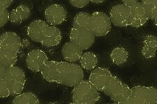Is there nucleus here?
I'll return each mask as SVG.
<instances>
[{"mask_svg":"<svg viewBox=\"0 0 157 104\" xmlns=\"http://www.w3.org/2000/svg\"><path fill=\"white\" fill-rule=\"evenodd\" d=\"M80 64L83 69L92 70L98 64L97 56L91 52L83 53L80 59Z\"/></svg>","mask_w":157,"mask_h":104,"instance_id":"nucleus-20","label":"nucleus"},{"mask_svg":"<svg viewBox=\"0 0 157 104\" xmlns=\"http://www.w3.org/2000/svg\"><path fill=\"white\" fill-rule=\"evenodd\" d=\"M109 16L112 24L115 27H126L131 26V9L124 4H117L113 6L110 10Z\"/></svg>","mask_w":157,"mask_h":104,"instance_id":"nucleus-9","label":"nucleus"},{"mask_svg":"<svg viewBox=\"0 0 157 104\" xmlns=\"http://www.w3.org/2000/svg\"><path fill=\"white\" fill-rule=\"evenodd\" d=\"M40 73L48 82L69 87H74L84 78L80 65L67 61L49 60Z\"/></svg>","mask_w":157,"mask_h":104,"instance_id":"nucleus-1","label":"nucleus"},{"mask_svg":"<svg viewBox=\"0 0 157 104\" xmlns=\"http://www.w3.org/2000/svg\"><path fill=\"white\" fill-rule=\"evenodd\" d=\"M131 88L114 75L103 90L105 95L109 96L113 102L119 104L126 103L131 95Z\"/></svg>","mask_w":157,"mask_h":104,"instance_id":"nucleus-5","label":"nucleus"},{"mask_svg":"<svg viewBox=\"0 0 157 104\" xmlns=\"http://www.w3.org/2000/svg\"><path fill=\"white\" fill-rule=\"evenodd\" d=\"M0 76L4 77L11 96L22 92L26 83V76L21 68L15 65L8 68L0 66Z\"/></svg>","mask_w":157,"mask_h":104,"instance_id":"nucleus-3","label":"nucleus"},{"mask_svg":"<svg viewBox=\"0 0 157 104\" xmlns=\"http://www.w3.org/2000/svg\"><path fill=\"white\" fill-rule=\"evenodd\" d=\"M62 39V35L60 30L56 26H49L41 44L46 48L57 46Z\"/></svg>","mask_w":157,"mask_h":104,"instance_id":"nucleus-16","label":"nucleus"},{"mask_svg":"<svg viewBox=\"0 0 157 104\" xmlns=\"http://www.w3.org/2000/svg\"><path fill=\"white\" fill-rule=\"evenodd\" d=\"M110 57L114 64L116 65H121L127 61L128 52L125 48L122 47H117L112 50Z\"/></svg>","mask_w":157,"mask_h":104,"instance_id":"nucleus-19","label":"nucleus"},{"mask_svg":"<svg viewBox=\"0 0 157 104\" xmlns=\"http://www.w3.org/2000/svg\"><path fill=\"white\" fill-rule=\"evenodd\" d=\"M48 61V57L45 52L39 49L30 51L25 59L27 68L33 72H41Z\"/></svg>","mask_w":157,"mask_h":104,"instance_id":"nucleus-10","label":"nucleus"},{"mask_svg":"<svg viewBox=\"0 0 157 104\" xmlns=\"http://www.w3.org/2000/svg\"><path fill=\"white\" fill-rule=\"evenodd\" d=\"M154 25H155V26L157 27V16L155 17V18H154Z\"/></svg>","mask_w":157,"mask_h":104,"instance_id":"nucleus-30","label":"nucleus"},{"mask_svg":"<svg viewBox=\"0 0 157 104\" xmlns=\"http://www.w3.org/2000/svg\"><path fill=\"white\" fill-rule=\"evenodd\" d=\"M91 15L85 12H80L74 17L73 20V27L90 29Z\"/></svg>","mask_w":157,"mask_h":104,"instance_id":"nucleus-22","label":"nucleus"},{"mask_svg":"<svg viewBox=\"0 0 157 104\" xmlns=\"http://www.w3.org/2000/svg\"><path fill=\"white\" fill-rule=\"evenodd\" d=\"M44 16L45 21L50 26H57L67 20V12L62 5L53 4L45 9Z\"/></svg>","mask_w":157,"mask_h":104,"instance_id":"nucleus-11","label":"nucleus"},{"mask_svg":"<svg viewBox=\"0 0 157 104\" xmlns=\"http://www.w3.org/2000/svg\"><path fill=\"white\" fill-rule=\"evenodd\" d=\"M21 46V39L16 33L2 34L0 37V66L8 68L16 65Z\"/></svg>","mask_w":157,"mask_h":104,"instance_id":"nucleus-2","label":"nucleus"},{"mask_svg":"<svg viewBox=\"0 0 157 104\" xmlns=\"http://www.w3.org/2000/svg\"><path fill=\"white\" fill-rule=\"evenodd\" d=\"M105 1V0H90V2H92L94 4H101Z\"/></svg>","mask_w":157,"mask_h":104,"instance_id":"nucleus-29","label":"nucleus"},{"mask_svg":"<svg viewBox=\"0 0 157 104\" xmlns=\"http://www.w3.org/2000/svg\"><path fill=\"white\" fill-rule=\"evenodd\" d=\"M112 77V73L109 70L104 67H96L91 72L89 81L98 91L103 92Z\"/></svg>","mask_w":157,"mask_h":104,"instance_id":"nucleus-12","label":"nucleus"},{"mask_svg":"<svg viewBox=\"0 0 157 104\" xmlns=\"http://www.w3.org/2000/svg\"><path fill=\"white\" fill-rule=\"evenodd\" d=\"M99 99V91L89 81H81L73 87L72 92L73 103L94 104Z\"/></svg>","mask_w":157,"mask_h":104,"instance_id":"nucleus-4","label":"nucleus"},{"mask_svg":"<svg viewBox=\"0 0 157 104\" xmlns=\"http://www.w3.org/2000/svg\"><path fill=\"white\" fill-rule=\"evenodd\" d=\"M145 11L149 20H154L157 16V0H142Z\"/></svg>","mask_w":157,"mask_h":104,"instance_id":"nucleus-23","label":"nucleus"},{"mask_svg":"<svg viewBox=\"0 0 157 104\" xmlns=\"http://www.w3.org/2000/svg\"><path fill=\"white\" fill-rule=\"evenodd\" d=\"M112 22L110 16L101 11L94 12L91 15L90 30L96 37H103L111 31Z\"/></svg>","mask_w":157,"mask_h":104,"instance_id":"nucleus-7","label":"nucleus"},{"mask_svg":"<svg viewBox=\"0 0 157 104\" xmlns=\"http://www.w3.org/2000/svg\"><path fill=\"white\" fill-rule=\"evenodd\" d=\"M121 1H122L123 4L128 7H131L133 5L138 2V0H121Z\"/></svg>","mask_w":157,"mask_h":104,"instance_id":"nucleus-28","label":"nucleus"},{"mask_svg":"<svg viewBox=\"0 0 157 104\" xmlns=\"http://www.w3.org/2000/svg\"><path fill=\"white\" fill-rule=\"evenodd\" d=\"M157 89L149 86L136 85L131 88L126 104H156Z\"/></svg>","mask_w":157,"mask_h":104,"instance_id":"nucleus-6","label":"nucleus"},{"mask_svg":"<svg viewBox=\"0 0 157 104\" xmlns=\"http://www.w3.org/2000/svg\"><path fill=\"white\" fill-rule=\"evenodd\" d=\"M10 21V13L8 9H0V27H4Z\"/></svg>","mask_w":157,"mask_h":104,"instance_id":"nucleus-25","label":"nucleus"},{"mask_svg":"<svg viewBox=\"0 0 157 104\" xmlns=\"http://www.w3.org/2000/svg\"><path fill=\"white\" fill-rule=\"evenodd\" d=\"M69 1L73 7L78 9L84 8L90 2V0H69Z\"/></svg>","mask_w":157,"mask_h":104,"instance_id":"nucleus-26","label":"nucleus"},{"mask_svg":"<svg viewBox=\"0 0 157 104\" xmlns=\"http://www.w3.org/2000/svg\"><path fill=\"white\" fill-rule=\"evenodd\" d=\"M83 54V50L71 41L66 42L62 48V54L66 61L69 63H76Z\"/></svg>","mask_w":157,"mask_h":104,"instance_id":"nucleus-15","label":"nucleus"},{"mask_svg":"<svg viewBox=\"0 0 157 104\" xmlns=\"http://www.w3.org/2000/svg\"><path fill=\"white\" fill-rule=\"evenodd\" d=\"M131 22V26L134 28H139L145 24L149 20L141 2L133 5L130 7Z\"/></svg>","mask_w":157,"mask_h":104,"instance_id":"nucleus-14","label":"nucleus"},{"mask_svg":"<svg viewBox=\"0 0 157 104\" xmlns=\"http://www.w3.org/2000/svg\"><path fill=\"white\" fill-rule=\"evenodd\" d=\"M11 95V92L7 85L6 81L2 76H0V96L1 98H6Z\"/></svg>","mask_w":157,"mask_h":104,"instance_id":"nucleus-24","label":"nucleus"},{"mask_svg":"<svg viewBox=\"0 0 157 104\" xmlns=\"http://www.w3.org/2000/svg\"><path fill=\"white\" fill-rule=\"evenodd\" d=\"M95 38L96 36L90 29L73 27L70 31V41L83 51L87 50L92 46L95 42Z\"/></svg>","mask_w":157,"mask_h":104,"instance_id":"nucleus-8","label":"nucleus"},{"mask_svg":"<svg viewBox=\"0 0 157 104\" xmlns=\"http://www.w3.org/2000/svg\"><path fill=\"white\" fill-rule=\"evenodd\" d=\"M13 0H0V9H8L12 4Z\"/></svg>","mask_w":157,"mask_h":104,"instance_id":"nucleus-27","label":"nucleus"},{"mask_svg":"<svg viewBox=\"0 0 157 104\" xmlns=\"http://www.w3.org/2000/svg\"><path fill=\"white\" fill-rule=\"evenodd\" d=\"M31 9L26 5H20L10 12V22L13 24H20L31 16Z\"/></svg>","mask_w":157,"mask_h":104,"instance_id":"nucleus-18","label":"nucleus"},{"mask_svg":"<svg viewBox=\"0 0 157 104\" xmlns=\"http://www.w3.org/2000/svg\"><path fill=\"white\" fill-rule=\"evenodd\" d=\"M13 104H39V99L34 93L27 92L16 95L13 100Z\"/></svg>","mask_w":157,"mask_h":104,"instance_id":"nucleus-21","label":"nucleus"},{"mask_svg":"<svg viewBox=\"0 0 157 104\" xmlns=\"http://www.w3.org/2000/svg\"><path fill=\"white\" fill-rule=\"evenodd\" d=\"M157 52V37L153 35H148L144 38L141 54L146 59H151L155 57Z\"/></svg>","mask_w":157,"mask_h":104,"instance_id":"nucleus-17","label":"nucleus"},{"mask_svg":"<svg viewBox=\"0 0 157 104\" xmlns=\"http://www.w3.org/2000/svg\"><path fill=\"white\" fill-rule=\"evenodd\" d=\"M49 26L46 22L42 20H34L27 27V36L32 41L41 43Z\"/></svg>","mask_w":157,"mask_h":104,"instance_id":"nucleus-13","label":"nucleus"}]
</instances>
